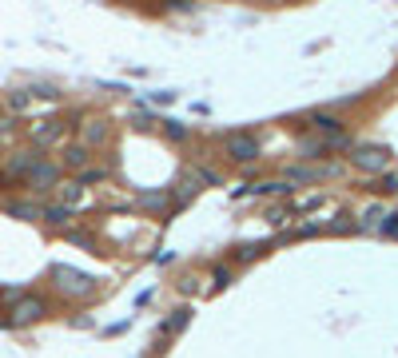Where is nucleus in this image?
I'll return each instance as SVG.
<instances>
[{"mask_svg": "<svg viewBox=\"0 0 398 358\" xmlns=\"http://www.w3.org/2000/svg\"><path fill=\"white\" fill-rule=\"evenodd\" d=\"M227 156L239 159V163H255L263 156V148H259L255 136H227Z\"/></svg>", "mask_w": 398, "mask_h": 358, "instance_id": "20e7f679", "label": "nucleus"}, {"mask_svg": "<svg viewBox=\"0 0 398 358\" xmlns=\"http://www.w3.org/2000/svg\"><path fill=\"white\" fill-rule=\"evenodd\" d=\"M32 191H48V188H60V163H48V159H36L32 171L24 175Z\"/></svg>", "mask_w": 398, "mask_h": 358, "instance_id": "f03ea898", "label": "nucleus"}, {"mask_svg": "<svg viewBox=\"0 0 398 358\" xmlns=\"http://www.w3.org/2000/svg\"><path fill=\"white\" fill-rule=\"evenodd\" d=\"M36 159H40V156H32V151H16V156L9 159V175H28Z\"/></svg>", "mask_w": 398, "mask_h": 358, "instance_id": "9b49d317", "label": "nucleus"}, {"mask_svg": "<svg viewBox=\"0 0 398 358\" xmlns=\"http://www.w3.org/2000/svg\"><path fill=\"white\" fill-rule=\"evenodd\" d=\"M311 124H315L318 131H330V136H338V128H343L335 116H323V112H315V116H311Z\"/></svg>", "mask_w": 398, "mask_h": 358, "instance_id": "ddd939ff", "label": "nucleus"}, {"mask_svg": "<svg viewBox=\"0 0 398 358\" xmlns=\"http://www.w3.org/2000/svg\"><path fill=\"white\" fill-rule=\"evenodd\" d=\"M188 315H191L188 307H179L176 318H171V322H163V330H183V327H188Z\"/></svg>", "mask_w": 398, "mask_h": 358, "instance_id": "f3484780", "label": "nucleus"}, {"mask_svg": "<svg viewBox=\"0 0 398 358\" xmlns=\"http://www.w3.org/2000/svg\"><path fill=\"white\" fill-rule=\"evenodd\" d=\"M370 191H378V195H394V191H398V175H378L375 183H370Z\"/></svg>", "mask_w": 398, "mask_h": 358, "instance_id": "2eb2a0df", "label": "nucleus"}, {"mask_svg": "<svg viewBox=\"0 0 398 358\" xmlns=\"http://www.w3.org/2000/svg\"><path fill=\"white\" fill-rule=\"evenodd\" d=\"M9 104H12L16 112H24V108L32 104V92H12V96H9Z\"/></svg>", "mask_w": 398, "mask_h": 358, "instance_id": "a211bd4d", "label": "nucleus"}, {"mask_svg": "<svg viewBox=\"0 0 398 358\" xmlns=\"http://www.w3.org/2000/svg\"><path fill=\"white\" fill-rule=\"evenodd\" d=\"M12 136V116H0V139Z\"/></svg>", "mask_w": 398, "mask_h": 358, "instance_id": "5701e85b", "label": "nucleus"}, {"mask_svg": "<svg viewBox=\"0 0 398 358\" xmlns=\"http://www.w3.org/2000/svg\"><path fill=\"white\" fill-rule=\"evenodd\" d=\"M80 195H84V183H64V188H60V199H64V207H72V203H80Z\"/></svg>", "mask_w": 398, "mask_h": 358, "instance_id": "4468645a", "label": "nucleus"}, {"mask_svg": "<svg viewBox=\"0 0 398 358\" xmlns=\"http://www.w3.org/2000/svg\"><path fill=\"white\" fill-rule=\"evenodd\" d=\"M199 179H203V183H219V175H215V171H208V168H199Z\"/></svg>", "mask_w": 398, "mask_h": 358, "instance_id": "b1692460", "label": "nucleus"}, {"mask_svg": "<svg viewBox=\"0 0 398 358\" xmlns=\"http://www.w3.org/2000/svg\"><path fill=\"white\" fill-rule=\"evenodd\" d=\"M168 195H171V191H148V195H139V207H163Z\"/></svg>", "mask_w": 398, "mask_h": 358, "instance_id": "dca6fc26", "label": "nucleus"}, {"mask_svg": "<svg viewBox=\"0 0 398 358\" xmlns=\"http://www.w3.org/2000/svg\"><path fill=\"white\" fill-rule=\"evenodd\" d=\"M382 219H387V207H367L358 215V227H382Z\"/></svg>", "mask_w": 398, "mask_h": 358, "instance_id": "f8f14e48", "label": "nucleus"}, {"mask_svg": "<svg viewBox=\"0 0 398 358\" xmlns=\"http://www.w3.org/2000/svg\"><path fill=\"white\" fill-rule=\"evenodd\" d=\"M104 175H108V171H104V168H88V171H84V175H80V183H100V179H104Z\"/></svg>", "mask_w": 398, "mask_h": 358, "instance_id": "aec40b11", "label": "nucleus"}, {"mask_svg": "<svg viewBox=\"0 0 398 358\" xmlns=\"http://www.w3.org/2000/svg\"><path fill=\"white\" fill-rule=\"evenodd\" d=\"M40 315H44V303H40V298H16V303H12L9 327H24V322H36Z\"/></svg>", "mask_w": 398, "mask_h": 358, "instance_id": "39448f33", "label": "nucleus"}, {"mask_svg": "<svg viewBox=\"0 0 398 358\" xmlns=\"http://www.w3.org/2000/svg\"><path fill=\"white\" fill-rule=\"evenodd\" d=\"M0 188H4V171H0Z\"/></svg>", "mask_w": 398, "mask_h": 358, "instance_id": "393cba45", "label": "nucleus"}, {"mask_svg": "<svg viewBox=\"0 0 398 358\" xmlns=\"http://www.w3.org/2000/svg\"><path fill=\"white\" fill-rule=\"evenodd\" d=\"M163 131H168V136L176 139V143H179V139H188V131L179 128V124H171V119H168V124H163Z\"/></svg>", "mask_w": 398, "mask_h": 358, "instance_id": "4be33fe9", "label": "nucleus"}, {"mask_svg": "<svg viewBox=\"0 0 398 358\" xmlns=\"http://www.w3.org/2000/svg\"><path fill=\"white\" fill-rule=\"evenodd\" d=\"M4 211H9L12 219H44V207H40V203H32V199H16V203H4Z\"/></svg>", "mask_w": 398, "mask_h": 358, "instance_id": "0eeeda50", "label": "nucleus"}, {"mask_svg": "<svg viewBox=\"0 0 398 358\" xmlns=\"http://www.w3.org/2000/svg\"><path fill=\"white\" fill-rule=\"evenodd\" d=\"M44 223H48V227H68V223H72V207H64V203L44 207Z\"/></svg>", "mask_w": 398, "mask_h": 358, "instance_id": "9d476101", "label": "nucleus"}, {"mask_svg": "<svg viewBox=\"0 0 398 358\" xmlns=\"http://www.w3.org/2000/svg\"><path fill=\"white\" fill-rule=\"evenodd\" d=\"M52 283H56L60 295H76V298L96 291V278L84 275V271H76V267H52Z\"/></svg>", "mask_w": 398, "mask_h": 358, "instance_id": "f257e3e1", "label": "nucleus"}, {"mask_svg": "<svg viewBox=\"0 0 398 358\" xmlns=\"http://www.w3.org/2000/svg\"><path fill=\"white\" fill-rule=\"evenodd\" d=\"M104 139H108V124H104V119H88V124H84V148H96Z\"/></svg>", "mask_w": 398, "mask_h": 358, "instance_id": "1a4fd4ad", "label": "nucleus"}, {"mask_svg": "<svg viewBox=\"0 0 398 358\" xmlns=\"http://www.w3.org/2000/svg\"><path fill=\"white\" fill-rule=\"evenodd\" d=\"M382 235H398V211H387V219H382Z\"/></svg>", "mask_w": 398, "mask_h": 358, "instance_id": "6ab92c4d", "label": "nucleus"}, {"mask_svg": "<svg viewBox=\"0 0 398 358\" xmlns=\"http://www.w3.org/2000/svg\"><path fill=\"white\" fill-rule=\"evenodd\" d=\"M350 163H355L358 171H370V175H378V171H387L390 163V151L387 148H355V156H350Z\"/></svg>", "mask_w": 398, "mask_h": 358, "instance_id": "7ed1b4c3", "label": "nucleus"}, {"mask_svg": "<svg viewBox=\"0 0 398 358\" xmlns=\"http://www.w3.org/2000/svg\"><path fill=\"white\" fill-rule=\"evenodd\" d=\"M60 136H64V124H60V119H44V124H36V128H32V139H36L40 148L56 143Z\"/></svg>", "mask_w": 398, "mask_h": 358, "instance_id": "423d86ee", "label": "nucleus"}, {"mask_svg": "<svg viewBox=\"0 0 398 358\" xmlns=\"http://www.w3.org/2000/svg\"><path fill=\"white\" fill-rule=\"evenodd\" d=\"M88 148L84 143H72V148H64V168H76V171H88Z\"/></svg>", "mask_w": 398, "mask_h": 358, "instance_id": "6e6552de", "label": "nucleus"}, {"mask_svg": "<svg viewBox=\"0 0 398 358\" xmlns=\"http://www.w3.org/2000/svg\"><path fill=\"white\" fill-rule=\"evenodd\" d=\"M259 251H263L259 243H247V247H239V251H235V259H243V263H247V259H255V255H259Z\"/></svg>", "mask_w": 398, "mask_h": 358, "instance_id": "412c9836", "label": "nucleus"}]
</instances>
